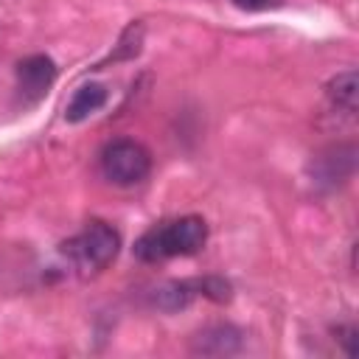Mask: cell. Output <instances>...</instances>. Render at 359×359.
Returning <instances> with one entry per match:
<instances>
[{
  "label": "cell",
  "mask_w": 359,
  "mask_h": 359,
  "mask_svg": "<svg viewBox=\"0 0 359 359\" xmlns=\"http://www.w3.org/2000/svg\"><path fill=\"white\" fill-rule=\"evenodd\" d=\"M107 98H109V93H107L104 84L87 81V84H81V87L73 93V98L67 101L65 118H67L70 123H81V121H87L93 112H98V109L107 104Z\"/></svg>",
  "instance_id": "6"
},
{
  "label": "cell",
  "mask_w": 359,
  "mask_h": 359,
  "mask_svg": "<svg viewBox=\"0 0 359 359\" xmlns=\"http://www.w3.org/2000/svg\"><path fill=\"white\" fill-rule=\"evenodd\" d=\"M337 337H339V342L345 345V351L353 353V337H356V328H353V325H348V328H337Z\"/></svg>",
  "instance_id": "10"
},
{
  "label": "cell",
  "mask_w": 359,
  "mask_h": 359,
  "mask_svg": "<svg viewBox=\"0 0 359 359\" xmlns=\"http://www.w3.org/2000/svg\"><path fill=\"white\" fill-rule=\"evenodd\" d=\"M238 348H241V331L227 323L202 328L199 334H194V342H191V351L202 356H227V353H236Z\"/></svg>",
  "instance_id": "5"
},
{
  "label": "cell",
  "mask_w": 359,
  "mask_h": 359,
  "mask_svg": "<svg viewBox=\"0 0 359 359\" xmlns=\"http://www.w3.org/2000/svg\"><path fill=\"white\" fill-rule=\"evenodd\" d=\"M196 292L213 303H227L233 297V286L219 278V275H208V278H196Z\"/></svg>",
  "instance_id": "9"
},
{
  "label": "cell",
  "mask_w": 359,
  "mask_h": 359,
  "mask_svg": "<svg viewBox=\"0 0 359 359\" xmlns=\"http://www.w3.org/2000/svg\"><path fill=\"white\" fill-rule=\"evenodd\" d=\"M208 241V222L202 216H180L171 222H160L149 227L137 241H135V255L146 264H157L165 258L177 255H194L205 247Z\"/></svg>",
  "instance_id": "1"
},
{
  "label": "cell",
  "mask_w": 359,
  "mask_h": 359,
  "mask_svg": "<svg viewBox=\"0 0 359 359\" xmlns=\"http://www.w3.org/2000/svg\"><path fill=\"white\" fill-rule=\"evenodd\" d=\"M101 171L115 185H137L151 171V154L143 143L118 137L101 149Z\"/></svg>",
  "instance_id": "3"
},
{
  "label": "cell",
  "mask_w": 359,
  "mask_h": 359,
  "mask_svg": "<svg viewBox=\"0 0 359 359\" xmlns=\"http://www.w3.org/2000/svg\"><path fill=\"white\" fill-rule=\"evenodd\" d=\"M59 250L73 264V269H79L81 275H93V272L107 269L115 261V255L121 250V233L112 224L95 219L81 233L62 241Z\"/></svg>",
  "instance_id": "2"
},
{
  "label": "cell",
  "mask_w": 359,
  "mask_h": 359,
  "mask_svg": "<svg viewBox=\"0 0 359 359\" xmlns=\"http://www.w3.org/2000/svg\"><path fill=\"white\" fill-rule=\"evenodd\" d=\"M238 8H247V11H258V8H266L272 0H233Z\"/></svg>",
  "instance_id": "11"
},
{
  "label": "cell",
  "mask_w": 359,
  "mask_h": 359,
  "mask_svg": "<svg viewBox=\"0 0 359 359\" xmlns=\"http://www.w3.org/2000/svg\"><path fill=\"white\" fill-rule=\"evenodd\" d=\"M14 76H17V90L22 93V98L28 104H34L53 84V79H56V62L50 56H45V53H34V56H25V59L17 62Z\"/></svg>",
  "instance_id": "4"
},
{
  "label": "cell",
  "mask_w": 359,
  "mask_h": 359,
  "mask_svg": "<svg viewBox=\"0 0 359 359\" xmlns=\"http://www.w3.org/2000/svg\"><path fill=\"white\" fill-rule=\"evenodd\" d=\"M194 297H199L196 278L194 280H171V283H165V286L157 289L154 306L163 309V311H177V309H185Z\"/></svg>",
  "instance_id": "8"
},
{
  "label": "cell",
  "mask_w": 359,
  "mask_h": 359,
  "mask_svg": "<svg viewBox=\"0 0 359 359\" xmlns=\"http://www.w3.org/2000/svg\"><path fill=\"white\" fill-rule=\"evenodd\" d=\"M328 101L337 107V109H345V112H356V93H359V79H356V70H345V73H337L328 87Z\"/></svg>",
  "instance_id": "7"
}]
</instances>
